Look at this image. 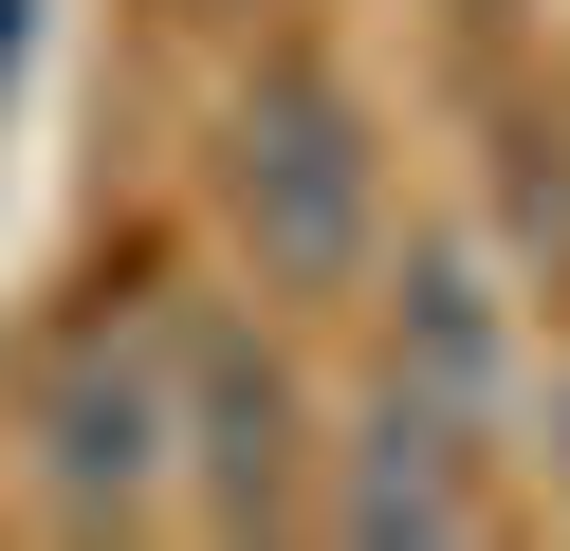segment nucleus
<instances>
[{"instance_id": "obj_1", "label": "nucleus", "mask_w": 570, "mask_h": 551, "mask_svg": "<svg viewBox=\"0 0 570 551\" xmlns=\"http://www.w3.org/2000/svg\"><path fill=\"white\" fill-rule=\"evenodd\" d=\"M203 184H222V239L258 257V294H350L386 257V129L313 37H276L258 73L203 129Z\"/></svg>"}, {"instance_id": "obj_2", "label": "nucleus", "mask_w": 570, "mask_h": 551, "mask_svg": "<svg viewBox=\"0 0 570 551\" xmlns=\"http://www.w3.org/2000/svg\"><path fill=\"white\" fill-rule=\"evenodd\" d=\"M166 496H185L203 533L313 514V404H295V367H276V331H239V313L166 331Z\"/></svg>"}, {"instance_id": "obj_3", "label": "nucleus", "mask_w": 570, "mask_h": 551, "mask_svg": "<svg viewBox=\"0 0 570 551\" xmlns=\"http://www.w3.org/2000/svg\"><path fill=\"white\" fill-rule=\"evenodd\" d=\"M19 460L75 533L166 514V331H56L38 386H19Z\"/></svg>"}, {"instance_id": "obj_4", "label": "nucleus", "mask_w": 570, "mask_h": 551, "mask_svg": "<svg viewBox=\"0 0 570 551\" xmlns=\"http://www.w3.org/2000/svg\"><path fill=\"white\" fill-rule=\"evenodd\" d=\"M332 533L350 551H460L479 533V423H442L423 386H368V423L332 460Z\"/></svg>"}, {"instance_id": "obj_5", "label": "nucleus", "mask_w": 570, "mask_h": 551, "mask_svg": "<svg viewBox=\"0 0 570 551\" xmlns=\"http://www.w3.org/2000/svg\"><path fill=\"white\" fill-rule=\"evenodd\" d=\"M497 367H515V331H497L479 239H405V294H386V386H423L442 423H497Z\"/></svg>"}, {"instance_id": "obj_6", "label": "nucleus", "mask_w": 570, "mask_h": 551, "mask_svg": "<svg viewBox=\"0 0 570 551\" xmlns=\"http://www.w3.org/2000/svg\"><path fill=\"white\" fill-rule=\"evenodd\" d=\"M19 92H38V0H0V129H19Z\"/></svg>"}, {"instance_id": "obj_7", "label": "nucleus", "mask_w": 570, "mask_h": 551, "mask_svg": "<svg viewBox=\"0 0 570 551\" xmlns=\"http://www.w3.org/2000/svg\"><path fill=\"white\" fill-rule=\"evenodd\" d=\"M552 496H570V386H552Z\"/></svg>"}]
</instances>
